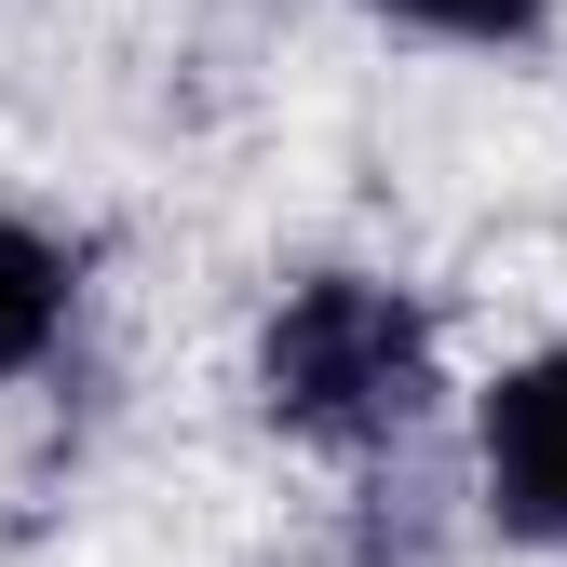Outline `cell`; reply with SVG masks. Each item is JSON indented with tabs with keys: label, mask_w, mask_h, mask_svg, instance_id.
Returning <instances> with one entry per match:
<instances>
[{
	"label": "cell",
	"mask_w": 567,
	"mask_h": 567,
	"mask_svg": "<svg viewBox=\"0 0 567 567\" xmlns=\"http://www.w3.org/2000/svg\"><path fill=\"white\" fill-rule=\"evenodd\" d=\"M244 405H257V433L311 446V460H405L446 419V324L419 284L365 257L284 270L244 338Z\"/></svg>",
	"instance_id": "6da1fadb"
},
{
	"label": "cell",
	"mask_w": 567,
	"mask_h": 567,
	"mask_svg": "<svg viewBox=\"0 0 567 567\" xmlns=\"http://www.w3.org/2000/svg\"><path fill=\"white\" fill-rule=\"evenodd\" d=\"M460 460H473V527L501 554L567 567V338L501 351L460 392Z\"/></svg>",
	"instance_id": "7a4b0ae2"
},
{
	"label": "cell",
	"mask_w": 567,
	"mask_h": 567,
	"mask_svg": "<svg viewBox=\"0 0 567 567\" xmlns=\"http://www.w3.org/2000/svg\"><path fill=\"white\" fill-rule=\"evenodd\" d=\"M68 324H82V244L0 203V392L41 379L68 351Z\"/></svg>",
	"instance_id": "3957f363"
},
{
	"label": "cell",
	"mask_w": 567,
	"mask_h": 567,
	"mask_svg": "<svg viewBox=\"0 0 567 567\" xmlns=\"http://www.w3.org/2000/svg\"><path fill=\"white\" fill-rule=\"evenodd\" d=\"M365 14L433 54H540L554 41V0H365Z\"/></svg>",
	"instance_id": "277c9868"
}]
</instances>
